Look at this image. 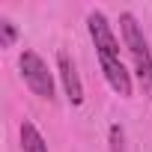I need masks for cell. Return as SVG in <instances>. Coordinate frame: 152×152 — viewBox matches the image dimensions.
<instances>
[{"label": "cell", "instance_id": "obj_1", "mask_svg": "<svg viewBox=\"0 0 152 152\" xmlns=\"http://www.w3.org/2000/svg\"><path fill=\"white\" fill-rule=\"evenodd\" d=\"M119 30H122V48H128V54H131L137 81L146 90V96L152 99V51H149V42L143 36V27L137 24V18L131 12H122L119 15Z\"/></svg>", "mask_w": 152, "mask_h": 152}, {"label": "cell", "instance_id": "obj_2", "mask_svg": "<svg viewBox=\"0 0 152 152\" xmlns=\"http://www.w3.org/2000/svg\"><path fill=\"white\" fill-rule=\"evenodd\" d=\"M18 69H21V78H24V84L30 87L33 96L48 99V102L54 99V93H57V87H54V72L48 69V63H45L36 51L24 48V51L18 54Z\"/></svg>", "mask_w": 152, "mask_h": 152}, {"label": "cell", "instance_id": "obj_3", "mask_svg": "<svg viewBox=\"0 0 152 152\" xmlns=\"http://www.w3.org/2000/svg\"><path fill=\"white\" fill-rule=\"evenodd\" d=\"M87 30H90V39H93V45H96L99 54H104V57H119V39H116L110 21L104 18V12L93 9V12L87 15Z\"/></svg>", "mask_w": 152, "mask_h": 152}, {"label": "cell", "instance_id": "obj_4", "mask_svg": "<svg viewBox=\"0 0 152 152\" xmlns=\"http://www.w3.org/2000/svg\"><path fill=\"white\" fill-rule=\"evenodd\" d=\"M99 66H102V75H104L107 87H110L116 96L128 99V96L134 93V84H131V72L125 69L122 57H104V54H99Z\"/></svg>", "mask_w": 152, "mask_h": 152}, {"label": "cell", "instance_id": "obj_5", "mask_svg": "<svg viewBox=\"0 0 152 152\" xmlns=\"http://www.w3.org/2000/svg\"><path fill=\"white\" fill-rule=\"evenodd\" d=\"M57 75H60V81H63V90L69 96L72 104H81L84 102V84H81V75H78V66H75V60L60 51L57 54Z\"/></svg>", "mask_w": 152, "mask_h": 152}, {"label": "cell", "instance_id": "obj_6", "mask_svg": "<svg viewBox=\"0 0 152 152\" xmlns=\"http://www.w3.org/2000/svg\"><path fill=\"white\" fill-rule=\"evenodd\" d=\"M21 149H24V152H48V143H45L42 131H39L30 119L21 122Z\"/></svg>", "mask_w": 152, "mask_h": 152}, {"label": "cell", "instance_id": "obj_7", "mask_svg": "<svg viewBox=\"0 0 152 152\" xmlns=\"http://www.w3.org/2000/svg\"><path fill=\"white\" fill-rule=\"evenodd\" d=\"M18 39V27L9 21V18H0V45L3 48H12Z\"/></svg>", "mask_w": 152, "mask_h": 152}, {"label": "cell", "instance_id": "obj_8", "mask_svg": "<svg viewBox=\"0 0 152 152\" xmlns=\"http://www.w3.org/2000/svg\"><path fill=\"white\" fill-rule=\"evenodd\" d=\"M110 152H125V134L119 125H110Z\"/></svg>", "mask_w": 152, "mask_h": 152}]
</instances>
